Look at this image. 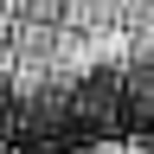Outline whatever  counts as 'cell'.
<instances>
[{
  "instance_id": "obj_1",
  "label": "cell",
  "mask_w": 154,
  "mask_h": 154,
  "mask_svg": "<svg viewBox=\"0 0 154 154\" xmlns=\"http://www.w3.org/2000/svg\"><path fill=\"white\" fill-rule=\"evenodd\" d=\"M90 71H128L135 90H154V0H7L0 77L32 96Z\"/></svg>"
}]
</instances>
